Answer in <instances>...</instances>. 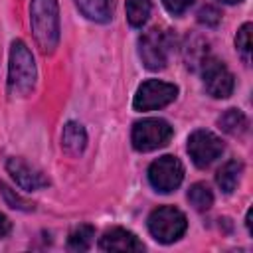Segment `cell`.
Wrapping results in <instances>:
<instances>
[{
    "instance_id": "1",
    "label": "cell",
    "mask_w": 253,
    "mask_h": 253,
    "mask_svg": "<svg viewBox=\"0 0 253 253\" xmlns=\"http://www.w3.org/2000/svg\"><path fill=\"white\" fill-rule=\"evenodd\" d=\"M30 26L38 47L51 53L59 43V6L57 0H32Z\"/></svg>"
},
{
    "instance_id": "2",
    "label": "cell",
    "mask_w": 253,
    "mask_h": 253,
    "mask_svg": "<svg viewBox=\"0 0 253 253\" xmlns=\"http://www.w3.org/2000/svg\"><path fill=\"white\" fill-rule=\"evenodd\" d=\"M36 61L22 40H14L8 63V91L16 97H26L36 85Z\"/></svg>"
},
{
    "instance_id": "3",
    "label": "cell",
    "mask_w": 253,
    "mask_h": 253,
    "mask_svg": "<svg viewBox=\"0 0 253 253\" xmlns=\"http://www.w3.org/2000/svg\"><path fill=\"white\" fill-rule=\"evenodd\" d=\"M188 227L186 215L174 206L156 208L148 215V231L160 243H172L184 235Z\"/></svg>"
},
{
    "instance_id": "4",
    "label": "cell",
    "mask_w": 253,
    "mask_h": 253,
    "mask_svg": "<svg viewBox=\"0 0 253 253\" xmlns=\"http://www.w3.org/2000/svg\"><path fill=\"white\" fill-rule=\"evenodd\" d=\"M174 130L168 125V121L164 119H142L138 123H134L132 126V146L138 152H150L156 148H162L170 142Z\"/></svg>"
},
{
    "instance_id": "5",
    "label": "cell",
    "mask_w": 253,
    "mask_h": 253,
    "mask_svg": "<svg viewBox=\"0 0 253 253\" xmlns=\"http://www.w3.org/2000/svg\"><path fill=\"white\" fill-rule=\"evenodd\" d=\"M176 95H178V87L174 83L148 79L136 89L132 107L136 111H156L170 105L176 99Z\"/></svg>"
},
{
    "instance_id": "6",
    "label": "cell",
    "mask_w": 253,
    "mask_h": 253,
    "mask_svg": "<svg viewBox=\"0 0 253 253\" xmlns=\"http://www.w3.org/2000/svg\"><path fill=\"white\" fill-rule=\"evenodd\" d=\"M148 180L152 184V188L156 192L168 194L172 190H176L182 180H184V166L182 162L172 156V154H164L160 158H156L150 166H148Z\"/></svg>"
},
{
    "instance_id": "7",
    "label": "cell",
    "mask_w": 253,
    "mask_h": 253,
    "mask_svg": "<svg viewBox=\"0 0 253 253\" xmlns=\"http://www.w3.org/2000/svg\"><path fill=\"white\" fill-rule=\"evenodd\" d=\"M223 152V142L211 130H194L188 136V154L198 168H208Z\"/></svg>"
},
{
    "instance_id": "8",
    "label": "cell",
    "mask_w": 253,
    "mask_h": 253,
    "mask_svg": "<svg viewBox=\"0 0 253 253\" xmlns=\"http://www.w3.org/2000/svg\"><path fill=\"white\" fill-rule=\"evenodd\" d=\"M138 55L146 69L158 71L168 63V38L162 30L152 28L144 32L138 40Z\"/></svg>"
},
{
    "instance_id": "9",
    "label": "cell",
    "mask_w": 253,
    "mask_h": 253,
    "mask_svg": "<svg viewBox=\"0 0 253 253\" xmlns=\"http://www.w3.org/2000/svg\"><path fill=\"white\" fill-rule=\"evenodd\" d=\"M202 77H204V87L206 91L215 97V99H225L233 93V75L225 67L223 61L215 57H204L202 61Z\"/></svg>"
},
{
    "instance_id": "10",
    "label": "cell",
    "mask_w": 253,
    "mask_h": 253,
    "mask_svg": "<svg viewBox=\"0 0 253 253\" xmlns=\"http://www.w3.org/2000/svg\"><path fill=\"white\" fill-rule=\"evenodd\" d=\"M6 170L8 174L14 178V182L22 188V190H28V192H36L40 188H45L49 184V180L40 172L36 170L34 166H30L26 160L22 158H10L6 162Z\"/></svg>"
},
{
    "instance_id": "11",
    "label": "cell",
    "mask_w": 253,
    "mask_h": 253,
    "mask_svg": "<svg viewBox=\"0 0 253 253\" xmlns=\"http://www.w3.org/2000/svg\"><path fill=\"white\" fill-rule=\"evenodd\" d=\"M99 249L101 251H117V253H128V251H142L144 245L142 241L128 229L123 227H113L109 231L103 233V237L99 239Z\"/></svg>"
},
{
    "instance_id": "12",
    "label": "cell",
    "mask_w": 253,
    "mask_h": 253,
    "mask_svg": "<svg viewBox=\"0 0 253 253\" xmlns=\"http://www.w3.org/2000/svg\"><path fill=\"white\" fill-rule=\"evenodd\" d=\"M61 146L71 156L81 154L85 150V146H87V132H85V128L79 123H75V121L65 123L63 130H61Z\"/></svg>"
},
{
    "instance_id": "13",
    "label": "cell",
    "mask_w": 253,
    "mask_h": 253,
    "mask_svg": "<svg viewBox=\"0 0 253 253\" xmlns=\"http://www.w3.org/2000/svg\"><path fill=\"white\" fill-rule=\"evenodd\" d=\"M79 12L97 24H107L113 18V0H73Z\"/></svg>"
},
{
    "instance_id": "14",
    "label": "cell",
    "mask_w": 253,
    "mask_h": 253,
    "mask_svg": "<svg viewBox=\"0 0 253 253\" xmlns=\"http://www.w3.org/2000/svg\"><path fill=\"white\" fill-rule=\"evenodd\" d=\"M243 174V164L239 160H227L215 174V182L217 186L221 188V192L225 194H231L237 184H239V178Z\"/></svg>"
},
{
    "instance_id": "15",
    "label": "cell",
    "mask_w": 253,
    "mask_h": 253,
    "mask_svg": "<svg viewBox=\"0 0 253 253\" xmlns=\"http://www.w3.org/2000/svg\"><path fill=\"white\" fill-rule=\"evenodd\" d=\"M217 125L223 132L231 136H241L249 128V121L239 109H227L225 113H221V117L217 119Z\"/></svg>"
},
{
    "instance_id": "16",
    "label": "cell",
    "mask_w": 253,
    "mask_h": 253,
    "mask_svg": "<svg viewBox=\"0 0 253 253\" xmlns=\"http://www.w3.org/2000/svg\"><path fill=\"white\" fill-rule=\"evenodd\" d=\"M152 10L150 0H126V20L132 28H140L146 24Z\"/></svg>"
},
{
    "instance_id": "17",
    "label": "cell",
    "mask_w": 253,
    "mask_h": 253,
    "mask_svg": "<svg viewBox=\"0 0 253 253\" xmlns=\"http://www.w3.org/2000/svg\"><path fill=\"white\" fill-rule=\"evenodd\" d=\"M188 202L194 206V210L206 211V210H210L213 206V194L208 188V184L198 182V184H192L190 186V190H188Z\"/></svg>"
},
{
    "instance_id": "18",
    "label": "cell",
    "mask_w": 253,
    "mask_h": 253,
    "mask_svg": "<svg viewBox=\"0 0 253 253\" xmlns=\"http://www.w3.org/2000/svg\"><path fill=\"white\" fill-rule=\"evenodd\" d=\"M93 237H95V229L93 225H79L75 227L71 233H69V239H67V249L69 251H87L93 243Z\"/></svg>"
},
{
    "instance_id": "19",
    "label": "cell",
    "mask_w": 253,
    "mask_h": 253,
    "mask_svg": "<svg viewBox=\"0 0 253 253\" xmlns=\"http://www.w3.org/2000/svg\"><path fill=\"white\" fill-rule=\"evenodd\" d=\"M0 194H2V198H4V202H6V206H10L12 210H20V211H32L34 210V204L32 202H28V200H24L20 194H16L8 184H4V182H0Z\"/></svg>"
},
{
    "instance_id": "20",
    "label": "cell",
    "mask_w": 253,
    "mask_h": 253,
    "mask_svg": "<svg viewBox=\"0 0 253 253\" xmlns=\"http://www.w3.org/2000/svg\"><path fill=\"white\" fill-rule=\"evenodd\" d=\"M235 47L243 53V57L247 59L249 57V51H251V24H243L235 36Z\"/></svg>"
},
{
    "instance_id": "21",
    "label": "cell",
    "mask_w": 253,
    "mask_h": 253,
    "mask_svg": "<svg viewBox=\"0 0 253 253\" xmlns=\"http://www.w3.org/2000/svg\"><path fill=\"white\" fill-rule=\"evenodd\" d=\"M219 20H221V14H219V10H217L215 6H204V8L198 12V22L204 24V26H208V28L217 26Z\"/></svg>"
},
{
    "instance_id": "22",
    "label": "cell",
    "mask_w": 253,
    "mask_h": 253,
    "mask_svg": "<svg viewBox=\"0 0 253 253\" xmlns=\"http://www.w3.org/2000/svg\"><path fill=\"white\" fill-rule=\"evenodd\" d=\"M162 2H164L166 10H168L170 14H174V16L184 14V12L194 4V0H162Z\"/></svg>"
},
{
    "instance_id": "23",
    "label": "cell",
    "mask_w": 253,
    "mask_h": 253,
    "mask_svg": "<svg viewBox=\"0 0 253 253\" xmlns=\"http://www.w3.org/2000/svg\"><path fill=\"white\" fill-rule=\"evenodd\" d=\"M10 229H12L10 219H8L4 213H0V239H4V237L10 233Z\"/></svg>"
},
{
    "instance_id": "24",
    "label": "cell",
    "mask_w": 253,
    "mask_h": 253,
    "mask_svg": "<svg viewBox=\"0 0 253 253\" xmlns=\"http://www.w3.org/2000/svg\"><path fill=\"white\" fill-rule=\"evenodd\" d=\"M245 223H247V229H249V233H251V210L247 211V221H245Z\"/></svg>"
},
{
    "instance_id": "25",
    "label": "cell",
    "mask_w": 253,
    "mask_h": 253,
    "mask_svg": "<svg viewBox=\"0 0 253 253\" xmlns=\"http://www.w3.org/2000/svg\"><path fill=\"white\" fill-rule=\"evenodd\" d=\"M219 2H223V4H237V2H241V0H219Z\"/></svg>"
}]
</instances>
